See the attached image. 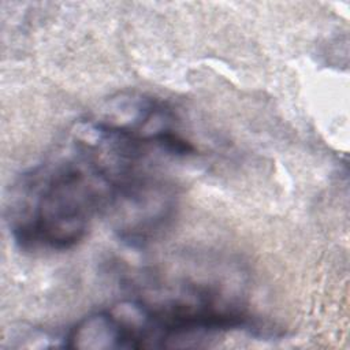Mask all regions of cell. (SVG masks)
Wrapping results in <instances>:
<instances>
[{"mask_svg": "<svg viewBox=\"0 0 350 350\" xmlns=\"http://www.w3.org/2000/svg\"><path fill=\"white\" fill-rule=\"evenodd\" d=\"M108 180L75 150L72 159L38 165L23 174L10 205V230L26 249L68 250L103 212Z\"/></svg>", "mask_w": 350, "mask_h": 350, "instance_id": "obj_1", "label": "cell"}, {"mask_svg": "<svg viewBox=\"0 0 350 350\" xmlns=\"http://www.w3.org/2000/svg\"><path fill=\"white\" fill-rule=\"evenodd\" d=\"M178 205L175 185L144 165L109 183L101 213L122 242L141 247L170 228Z\"/></svg>", "mask_w": 350, "mask_h": 350, "instance_id": "obj_2", "label": "cell"}]
</instances>
